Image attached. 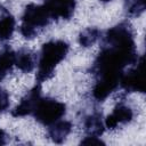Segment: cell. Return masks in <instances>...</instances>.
I'll use <instances>...</instances> for the list:
<instances>
[{"instance_id":"1","label":"cell","mask_w":146,"mask_h":146,"mask_svg":"<svg viewBox=\"0 0 146 146\" xmlns=\"http://www.w3.org/2000/svg\"><path fill=\"white\" fill-rule=\"evenodd\" d=\"M138 58L135 31L131 24L120 22L110 27L103 36L100 50L90 68L95 78L91 90L92 98L104 102L119 88L123 71L133 65Z\"/></svg>"},{"instance_id":"2","label":"cell","mask_w":146,"mask_h":146,"mask_svg":"<svg viewBox=\"0 0 146 146\" xmlns=\"http://www.w3.org/2000/svg\"><path fill=\"white\" fill-rule=\"evenodd\" d=\"M68 51L70 44L64 40H49L42 44L36 62L35 81L38 84H42L52 78L56 67L65 59Z\"/></svg>"},{"instance_id":"3","label":"cell","mask_w":146,"mask_h":146,"mask_svg":"<svg viewBox=\"0 0 146 146\" xmlns=\"http://www.w3.org/2000/svg\"><path fill=\"white\" fill-rule=\"evenodd\" d=\"M52 21L43 5L31 2L25 6L19 25V33L24 39L32 40L38 36Z\"/></svg>"},{"instance_id":"4","label":"cell","mask_w":146,"mask_h":146,"mask_svg":"<svg viewBox=\"0 0 146 146\" xmlns=\"http://www.w3.org/2000/svg\"><path fill=\"white\" fill-rule=\"evenodd\" d=\"M66 114V105L63 102H59L51 97L41 96L32 112L31 115L34 116L36 122L42 125H50L56 121L63 119Z\"/></svg>"},{"instance_id":"5","label":"cell","mask_w":146,"mask_h":146,"mask_svg":"<svg viewBox=\"0 0 146 146\" xmlns=\"http://www.w3.org/2000/svg\"><path fill=\"white\" fill-rule=\"evenodd\" d=\"M119 87L125 92H145L144 56L140 55L137 62L129 70H124L119 82Z\"/></svg>"},{"instance_id":"6","label":"cell","mask_w":146,"mask_h":146,"mask_svg":"<svg viewBox=\"0 0 146 146\" xmlns=\"http://www.w3.org/2000/svg\"><path fill=\"white\" fill-rule=\"evenodd\" d=\"M135 112L131 106L127 105L125 103H119L114 106L113 111L104 119L105 129L114 130L122 124L130 123L133 120Z\"/></svg>"},{"instance_id":"7","label":"cell","mask_w":146,"mask_h":146,"mask_svg":"<svg viewBox=\"0 0 146 146\" xmlns=\"http://www.w3.org/2000/svg\"><path fill=\"white\" fill-rule=\"evenodd\" d=\"M42 1H43L42 5L49 11L52 21L71 19L76 8V0H42Z\"/></svg>"},{"instance_id":"8","label":"cell","mask_w":146,"mask_h":146,"mask_svg":"<svg viewBox=\"0 0 146 146\" xmlns=\"http://www.w3.org/2000/svg\"><path fill=\"white\" fill-rule=\"evenodd\" d=\"M42 96L41 84L35 83V86L30 89L19 100V103L11 110V115L14 117H22L26 115H31L38 99Z\"/></svg>"},{"instance_id":"9","label":"cell","mask_w":146,"mask_h":146,"mask_svg":"<svg viewBox=\"0 0 146 146\" xmlns=\"http://www.w3.org/2000/svg\"><path fill=\"white\" fill-rule=\"evenodd\" d=\"M82 127H83L86 135L100 137L105 131V124H104L102 111L94 110L90 113H88L87 115H84Z\"/></svg>"},{"instance_id":"10","label":"cell","mask_w":146,"mask_h":146,"mask_svg":"<svg viewBox=\"0 0 146 146\" xmlns=\"http://www.w3.org/2000/svg\"><path fill=\"white\" fill-rule=\"evenodd\" d=\"M73 124L68 120H58L55 123L48 125V137L55 144H63L67 136L72 132Z\"/></svg>"},{"instance_id":"11","label":"cell","mask_w":146,"mask_h":146,"mask_svg":"<svg viewBox=\"0 0 146 146\" xmlns=\"http://www.w3.org/2000/svg\"><path fill=\"white\" fill-rule=\"evenodd\" d=\"M16 29V19L11 13L2 5H0V42L10 40Z\"/></svg>"},{"instance_id":"12","label":"cell","mask_w":146,"mask_h":146,"mask_svg":"<svg viewBox=\"0 0 146 146\" xmlns=\"http://www.w3.org/2000/svg\"><path fill=\"white\" fill-rule=\"evenodd\" d=\"M15 66L23 73H31L36 66V55L29 48L15 51Z\"/></svg>"},{"instance_id":"13","label":"cell","mask_w":146,"mask_h":146,"mask_svg":"<svg viewBox=\"0 0 146 146\" xmlns=\"http://www.w3.org/2000/svg\"><path fill=\"white\" fill-rule=\"evenodd\" d=\"M102 31L98 27L90 26L82 30L78 35V43L82 48H89L94 46L99 39H102Z\"/></svg>"},{"instance_id":"14","label":"cell","mask_w":146,"mask_h":146,"mask_svg":"<svg viewBox=\"0 0 146 146\" xmlns=\"http://www.w3.org/2000/svg\"><path fill=\"white\" fill-rule=\"evenodd\" d=\"M13 66H15V51L9 47H5L0 51V82L11 71Z\"/></svg>"},{"instance_id":"15","label":"cell","mask_w":146,"mask_h":146,"mask_svg":"<svg viewBox=\"0 0 146 146\" xmlns=\"http://www.w3.org/2000/svg\"><path fill=\"white\" fill-rule=\"evenodd\" d=\"M123 9L128 17H139L146 9L145 0H123Z\"/></svg>"},{"instance_id":"16","label":"cell","mask_w":146,"mask_h":146,"mask_svg":"<svg viewBox=\"0 0 146 146\" xmlns=\"http://www.w3.org/2000/svg\"><path fill=\"white\" fill-rule=\"evenodd\" d=\"M9 105H10L9 92L2 87H0V114L6 112L9 108Z\"/></svg>"},{"instance_id":"17","label":"cell","mask_w":146,"mask_h":146,"mask_svg":"<svg viewBox=\"0 0 146 146\" xmlns=\"http://www.w3.org/2000/svg\"><path fill=\"white\" fill-rule=\"evenodd\" d=\"M81 145H104L105 141L100 139V137L98 136H88L86 135V137H83L80 141Z\"/></svg>"},{"instance_id":"18","label":"cell","mask_w":146,"mask_h":146,"mask_svg":"<svg viewBox=\"0 0 146 146\" xmlns=\"http://www.w3.org/2000/svg\"><path fill=\"white\" fill-rule=\"evenodd\" d=\"M7 143H8V135L3 129L0 128V146L6 145Z\"/></svg>"},{"instance_id":"19","label":"cell","mask_w":146,"mask_h":146,"mask_svg":"<svg viewBox=\"0 0 146 146\" xmlns=\"http://www.w3.org/2000/svg\"><path fill=\"white\" fill-rule=\"evenodd\" d=\"M99 1H102V2H110V1H112V0H99Z\"/></svg>"}]
</instances>
